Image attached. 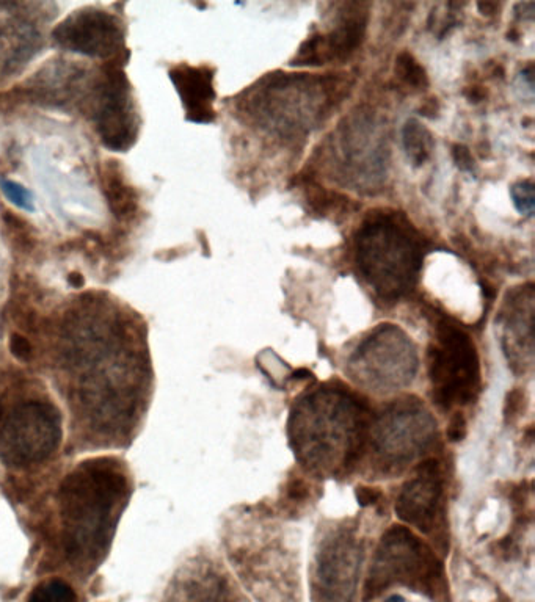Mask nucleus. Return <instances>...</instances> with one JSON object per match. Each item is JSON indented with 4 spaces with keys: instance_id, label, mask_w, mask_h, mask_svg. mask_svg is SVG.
<instances>
[{
    "instance_id": "f257e3e1",
    "label": "nucleus",
    "mask_w": 535,
    "mask_h": 602,
    "mask_svg": "<svg viewBox=\"0 0 535 602\" xmlns=\"http://www.w3.org/2000/svg\"><path fill=\"white\" fill-rule=\"evenodd\" d=\"M128 497V480L106 460L84 463L59 490L63 546L74 565H96L107 551Z\"/></svg>"
},
{
    "instance_id": "f03ea898",
    "label": "nucleus",
    "mask_w": 535,
    "mask_h": 602,
    "mask_svg": "<svg viewBox=\"0 0 535 602\" xmlns=\"http://www.w3.org/2000/svg\"><path fill=\"white\" fill-rule=\"evenodd\" d=\"M368 436V408L346 392H319L300 403L291 418V443L313 468L355 466Z\"/></svg>"
},
{
    "instance_id": "7ed1b4c3",
    "label": "nucleus",
    "mask_w": 535,
    "mask_h": 602,
    "mask_svg": "<svg viewBox=\"0 0 535 602\" xmlns=\"http://www.w3.org/2000/svg\"><path fill=\"white\" fill-rule=\"evenodd\" d=\"M349 82L335 74H270L248 91L245 109L259 126L280 137H302L343 102Z\"/></svg>"
},
{
    "instance_id": "20e7f679",
    "label": "nucleus",
    "mask_w": 535,
    "mask_h": 602,
    "mask_svg": "<svg viewBox=\"0 0 535 602\" xmlns=\"http://www.w3.org/2000/svg\"><path fill=\"white\" fill-rule=\"evenodd\" d=\"M427 248L401 214L369 215L355 237V262L382 300L396 301L415 289Z\"/></svg>"
},
{
    "instance_id": "39448f33",
    "label": "nucleus",
    "mask_w": 535,
    "mask_h": 602,
    "mask_svg": "<svg viewBox=\"0 0 535 602\" xmlns=\"http://www.w3.org/2000/svg\"><path fill=\"white\" fill-rule=\"evenodd\" d=\"M435 344L429 347L432 400L440 410L473 402L481 385V367L470 334L448 317L435 325Z\"/></svg>"
},
{
    "instance_id": "423d86ee",
    "label": "nucleus",
    "mask_w": 535,
    "mask_h": 602,
    "mask_svg": "<svg viewBox=\"0 0 535 602\" xmlns=\"http://www.w3.org/2000/svg\"><path fill=\"white\" fill-rule=\"evenodd\" d=\"M394 582L434 599L440 590H446L445 570L437 555L405 527H393L383 535L366 585V599L375 598Z\"/></svg>"
},
{
    "instance_id": "0eeeda50",
    "label": "nucleus",
    "mask_w": 535,
    "mask_h": 602,
    "mask_svg": "<svg viewBox=\"0 0 535 602\" xmlns=\"http://www.w3.org/2000/svg\"><path fill=\"white\" fill-rule=\"evenodd\" d=\"M333 157L344 184L358 192L379 190L390 168V146L383 124L369 110H358L339 124Z\"/></svg>"
},
{
    "instance_id": "6e6552de",
    "label": "nucleus",
    "mask_w": 535,
    "mask_h": 602,
    "mask_svg": "<svg viewBox=\"0 0 535 602\" xmlns=\"http://www.w3.org/2000/svg\"><path fill=\"white\" fill-rule=\"evenodd\" d=\"M62 416L46 402L13 408L0 424V460L24 468L48 460L62 443Z\"/></svg>"
},
{
    "instance_id": "1a4fd4ad",
    "label": "nucleus",
    "mask_w": 535,
    "mask_h": 602,
    "mask_svg": "<svg viewBox=\"0 0 535 602\" xmlns=\"http://www.w3.org/2000/svg\"><path fill=\"white\" fill-rule=\"evenodd\" d=\"M350 366L355 375L382 391L407 386L412 383L418 370V353L415 344L396 325H379L364 339L354 355Z\"/></svg>"
},
{
    "instance_id": "9d476101",
    "label": "nucleus",
    "mask_w": 535,
    "mask_h": 602,
    "mask_svg": "<svg viewBox=\"0 0 535 602\" xmlns=\"http://www.w3.org/2000/svg\"><path fill=\"white\" fill-rule=\"evenodd\" d=\"M91 120L106 148L124 153L139 135V117L128 79L120 69H107L95 87L90 88Z\"/></svg>"
},
{
    "instance_id": "9b49d317",
    "label": "nucleus",
    "mask_w": 535,
    "mask_h": 602,
    "mask_svg": "<svg viewBox=\"0 0 535 602\" xmlns=\"http://www.w3.org/2000/svg\"><path fill=\"white\" fill-rule=\"evenodd\" d=\"M52 40L65 51L109 60L124 51L123 22L109 11L85 7L52 30Z\"/></svg>"
},
{
    "instance_id": "f8f14e48",
    "label": "nucleus",
    "mask_w": 535,
    "mask_h": 602,
    "mask_svg": "<svg viewBox=\"0 0 535 602\" xmlns=\"http://www.w3.org/2000/svg\"><path fill=\"white\" fill-rule=\"evenodd\" d=\"M368 7L364 4H343L335 27L328 33L311 35L300 46L291 65L322 66L343 63L358 51L368 29Z\"/></svg>"
},
{
    "instance_id": "ddd939ff",
    "label": "nucleus",
    "mask_w": 535,
    "mask_h": 602,
    "mask_svg": "<svg viewBox=\"0 0 535 602\" xmlns=\"http://www.w3.org/2000/svg\"><path fill=\"white\" fill-rule=\"evenodd\" d=\"M375 427V447L382 454L393 460H412L429 446L437 430V422L419 405H405L386 413Z\"/></svg>"
},
{
    "instance_id": "4468645a",
    "label": "nucleus",
    "mask_w": 535,
    "mask_h": 602,
    "mask_svg": "<svg viewBox=\"0 0 535 602\" xmlns=\"http://www.w3.org/2000/svg\"><path fill=\"white\" fill-rule=\"evenodd\" d=\"M441 494L443 482L438 461H424L418 466L415 479L405 483L401 496L397 497V516L404 523L412 524L424 534H429L435 527Z\"/></svg>"
},
{
    "instance_id": "2eb2a0df",
    "label": "nucleus",
    "mask_w": 535,
    "mask_h": 602,
    "mask_svg": "<svg viewBox=\"0 0 535 602\" xmlns=\"http://www.w3.org/2000/svg\"><path fill=\"white\" fill-rule=\"evenodd\" d=\"M360 555L354 541L339 538L321 552L317 579L324 602H350L357 585Z\"/></svg>"
},
{
    "instance_id": "dca6fc26",
    "label": "nucleus",
    "mask_w": 535,
    "mask_h": 602,
    "mask_svg": "<svg viewBox=\"0 0 535 602\" xmlns=\"http://www.w3.org/2000/svg\"><path fill=\"white\" fill-rule=\"evenodd\" d=\"M504 327V350L509 355V363L512 366L525 367L526 353L532 360V344H534V286L528 284L518 287L517 291L507 294L506 305H504L501 317Z\"/></svg>"
},
{
    "instance_id": "f3484780",
    "label": "nucleus",
    "mask_w": 535,
    "mask_h": 602,
    "mask_svg": "<svg viewBox=\"0 0 535 602\" xmlns=\"http://www.w3.org/2000/svg\"><path fill=\"white\" fill-rule=\"evenodd\" d=\"M168 76L186 109V120L195 124H211L215 120L214 69L179 65L170 69Z\"/></svg>"
},
{
    "instance_id": "a211bd4d",
    "label": "nucleus",
    "mask_w": 535,
    "mask_h": 602,
    "mask_svg": "<svg viewBox=\"0 0 535 602\" xmlns=\"http://www.w3.org/2000/svg\"><path fill=\"white\" fill-rule=\"evenodd\" d=\"M26 85L29 95L40 104L60 107L84 95L85 74L71 62H49Z\"/></svg>"
},
{
    "instance_id": "6ab92c4d",
    "label": "nucleus",
    "mask_w": 535,
    "mask_h": 602,
    "mask_svg": "<svg viewBox=\"0 0 535 602\" xmlns=\"http://www.w3.org/2000/svg\"><path fill=\"white\" fill-rule=\"evenodd\" d=\"M43 46L37 27L29 21H8L0 27V71L16 73L29 63Z\"/></svg>"
},
{
    "instance_id": "aec40b11",
    "label": "nucleus",
    "mask_w": 535,
    "mask_h": 602,
    "mask_svg": "<svg viewBox=\"0 0 535 602\" xmlns=\"http://www.w3.org/2000/svg\"><path fill=\"white\" fill-rule=\"evenodd\" d=\"M102 185L113 217L120 222H131L139 211V196L126 182L123 170L115 160H109L102 168Z\"/></svg>"
},
{
    "instance_id": "412c9836",
    "label": "nucleus",
    "mask_w": 535,
    "mask_h": 602,
    "mask_svg": "<svg viewBox=\"0 0 535 602\" xmlns=\"http://www.w3.org/2000/svg\"><path fill=\"white\" fill-rule=\"evenodd\" d=\"M405 153L413 167H423L434 149V137L418 120H408L402 131Z\"/></svg>"
},
{
    "instance_id": "4be33fe9",
    "label": "nucleus",
    "mask_w": 535,
    "mask_h": 602,
    "mask_svg": "<svg viewBox=\"0 0 535 602\" xmlns=\"http://www.w3.org/2000/svg\"><path fill=\"white\" fill-rule=\"evenodd\" d=\"M396 76L407 87L415 88V90H424L429 87V76H427L426 69L410 52L404 51L397 55Z\"/></svg>"
},
{
    "instance_id": "5701e85b",
    "label": "nucleus",
    "mask_w": 535,
    "mask_h": 602,
    "mask_svg": "<svg viewBox=\"0 0 535 602\" xmlns=\"http://www.w3.org/2000/svg\"><path fill=\"white\" fill-rule=\"evenodd\" d=\"M27 602H77V596L66 582L49 579L33 588Z\"/></svg>"
},
{
    "instance_id": "b1692460",
    "label": "nucleus",
    "mask_w": 535,
    "mask_h": 602,
    "mask_svg": "<svg viewBox=\"0 0 535 602\" xmlns=\"http://www.w3.org/2000/svg\"><path fill=\"white\" fill-rule=\"evenodd\" d=\"M187 602H228L222 584L215 577L197 582V587L186 595Z\"/></svg>"
},
{
    "instance_id": "393cba45",
    "label": "nucleus",
    "mask_w": 535,
    "mask_h": 602,
    "mask_svg": "<svg viewBox=\"0 0 535 602\" xmlns=\"http://www.w3.org/2000/svg\"><path fill=\"white\" fill-rule=\"evenodd\" d=\"M0 190H2L5 198H7L11 204H15V206L22 209V211H35L33 193L30 192V190H27L24 185L19 184V182L4 179V181H0Z\"/></svg>"
},
{
    "instance_id": "a878e982",
    "label": "nucleus",
    "mask_w": 535,
    "mask_h": 602,
    "mask_svg": "<svg viewBox=\"0 0 535 602\" xmlns=\"http://www.w3.org/2000/svg\"><path fill=\"white\" fill-rule=\"evenodd\" d=\"M510 196L514 200V206L521 215L531 218L534 215V182L525 179V181L515 182L510 187Z\"/></svg>"
},
{
    "instance_id": "bb28decb",
    "label": "nucleus",
    "mask_w": 535,
    "mask_h": 602,
    "mask_svg": "<svg viewBox=\"0 0 535 602\" xmlns=\"http://www.w3.org/2000/svg\"><path fill=\"white\" fill-rule=\"evenodd\" d=\"M8 345H10L11 355L15 356L16 360L22 361V363L32 360V344L22 334H11Z\"/></svg>"
},
{
    "instance_id": "cd10ccee",
    "label": "nucleus",
    "mask_w": 535,
    "mask_h": 602,
    "mask_svg": "<svg viewBox=\"0 0 535 602\" xmlns=\"http://www.w3.org/2000/svg\"><path fill=\"white\" fill-rule=\"evenodd\" d=\"M452 157L457 167L462 171H473L474 159L471 156L470 149L466 148L465 145H454L452 148Z\"/></svg>"
},
{
    "instance_id": "c85d7f7f",
    "label": "nucleus",
    "mask_w": 535,
    "mask_h": 602,
    "mask_svg": "<svg viewBox=\"0 0 535 602\" xmlns=\"http://www.w3.org/2000/svg\"><path fill=\"white\" fill-rule=\"evenodd\" d=\"M466 435V421L462 413H455L449 422L448 438L452 443H459Z\"/></svg>"
},
{
    "instance_id": "c756f323",
    "label": "nucleus",
    "mask_w": 535,
    "mask_h": 602,
    "mask_svg": "<svg viewBox=\"0 0 535 602\" xmlns=\"http://www.w3.org/2000/svg\"><path fill=\"white\" fill-rule=\"evenodd\" d=\"M523 402H525L523 392L518 391V389L510 392L509 396H507L506 411H504V413H506L507 421H509V419L512 421V419L520 416L518 413H520L521 408H523Z\"/></svg>"
},
{
    "instance_id": "7c9ffc66",
    "label": "nucleus",
    "mask_w": 535,
    "mask_h": 602,
    "mask_svg": "<svg viewBox=\"0 0 535 602\" xmlns=\"http://www.w3.org/2000/svg\"><path fill=\"white\" fill-rule=\"evenodd\" d=\"M355 496L361 507L377 504L382 499V493L377 488H369V486H358Z\"/></svg>"
},
{
    "instance_id": "2f4dec72",
    "label": "nucleus",
    "mask_w": 535,
    "mask_h": 602,
    "mask_svg": "<svg viewBox=\"0 0 535 602\" xmlns=\"http://www.w3.org/2000/svg\"><path fill=\"white\" fill-rule=\"evenodd\" d=\"M288 494L292 501H303L308 496V486L303 480L294 479L288 483Z\"/></svg>"
},
{
    "instance_id": "473e14b6",
    "label": "nucleus",
    "mask_w": 535,
    "mask_h": 602,
    "mask_svg": "<svg viewBox=\"0 0 535 602\" xmlns=\"http://www.w3.org/2000/svg\"><path fill=\"white\" fill-rule=\"evenodd\" d=\"M477 7L481 10L482 15L487 16L495 15L496 11L499 10V5L495 2H481V4H477Z\"/></svg>"
},
{
    "instance_id": "72a5a7b5",
    "label": "nucleus",
    "mask_w": 535,
    "mask_h": 602,
    "mask_svg": "<svg viewBox=\"0 0 535 602\" xmlns=\"http://www.w3.org/2000/svg\"><path fill=\"white\" fill-rule=\"evenodd\" d=\"M68 283H70L74 289H81L85 284L84 276H82L81 273H71V275L68 276Z\"/></svg>"
},
{
    "instance_id": "f704fd0d",
    "label": "nucleus",
    "mask_w": 535,
    "mask_h": 602,
    "mask_svg": "<svg viewBox=\"0 0 535 602\" xmlns=\"http://www.w3.org/2000/svg\"><path fill=\"white\" fill-rule=\"evenodd\" d=\"M311 377H313V374H311L310 370L299 369V370H297V372H295L294 377H292V378H297V380H302V378H311Z\"/></svg>"
},
{
    "instance_id": "c9c22d12",
    "label": "nucleus",
    "mask_w": 535,
    "mask_h": 602,
    "mask_svg": "<svg viewBox=\"0 0 535 602\" xmlns=\"http://www.w3.org/2000/svg\"><path fill=\"white\" fill-rule=\"evenodd\" d=\"M385 602H405V599L402 596L394 595L391 598L386 599Z\"/></svg>"
}]
</instances>
